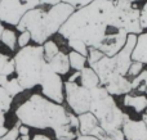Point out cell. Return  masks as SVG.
Returning a JSON list of instances; mask_svg holds the SVG:
<instances>
[{
  "label": "cell",
  "instance_id": "cell-18",
  "mask_svg": "<svg viewBox=\"0 0 147 140\" xmlns=\"http://www.w3.org/2000/svg\"><path fill=\"white\" fill-rule=\"evenodd\" d=\"M79 84L81 86L86 87V89L92 90L94 87L99 86L101 85V81H99L98 75L94 72V69L92 67L86 66L85 68H83L80 71V77H79Z\"/></svg>",
  "mask_w": 147,
  "mask_h": 140
},
{
  "label": "cell",
  "instance_id": "cell-1",
  "mask_svg": "<svg viewBox=\"0 0 147 140\" xmlns=\"http://www.w3.org/2000/svg\"><path fill=\"white\" fill-rule=\"evenodd\" d=\"M115 1L94 0L75 12L59 28L58 35L65 40L78 39L89 48H98L107 33L115 28L114 22Z\"/></svg>",
  "mask_w": 147,
  "mask_h": 140
},
{
  "label": "cell",
  "instance_id": "cell-3",
  "mask_svg": "<svg viewBox=\"0 0 147 140\" xmlns=\"http://www.w3.org/2000/svg\"><path fill=\"white\" fill-rule=\"evenodd\" d=\"M74 12L75 8L63 1L51 7H38L28 10L21 18L16 30H18V32L28 31L31 40L36 45H43L53 35L58 33L62 25Z\"/></svg>",
  "mask_w": 147,
  "mask_h": 140
},
{
  "label": "cell",
  "instance_id": "cell-23",
  "mask_svg": "<svg viewBox=\"0 0 147 140\" xmlns=\"http://www.w3.org/2000/svg\"><path fill=\"white\" fill-rule=\"evenodd\" d=\"M43 50H44V58H45V61L48 62V61H51L61 49H59L58 44H57L56 41L49 39V40H47L45 43L43 44Z\"/></svg>",
  "mask_w": 147,
  "mask_h": 140
},
{
  "label": "cell",
  "instance_id": "cell-8",
  "mask_svg": "<svg viewBox=\"0 0 147 140\" xmlns=\"http://www.w3.org/2000/svg\"><path fill=\"white\" fill-rule=\"evenodd\" d=\"M65 102L74 115L89 112L92 103V91L81 86L79 82L65 81Z\"/></svg>",
  "mask_w": 147,
  "mask_h": 140
},
{
  "label": "cell",
  "instance_id": "cell-9",
  "mask_svg": "<svg viewBox=\"0 0 147 140\" xmlns=\"http://www.w3.org/2000/svg\"><path fill=\"white\" fill-rule=\"evenodd\" d=\"M41 95L58 104L65 102V81L61 75L54 72L48 63L44 64L40 80Z\"/></svg>",
  "mask_w": 147,
  "mask_h": 140
},
{
  "label": "cell",
  "instance_id": "cell-25",
  "mask_svg": "<svg viewBox=\"0 0 147 140\" xmlns=\"http://www.w3.org/2000/svg\"><path fill=\"white\" fill-rule=\"evenodd\" d=\"M67 41V46L70 48V50H74L76 53H80L83 55H88V50L89 46L86 45L84 41L78 40V39H71V40H66Z\"/></svg>",
  "mask_w": 147,
  "mask_h": 140
},
{
  "label": "cell",
  "instance_id": "cell-34",
  "mask_svg": "<svg viewBox=\"0 0 147 140\" xmlns=\"http://www.w3.org/2000/svg\"><path fill=\"white\" fill-rule=\"evenodd\" d=\"M9 59H10V58L7 55V54H3V53H0V75H1L3 68H4L5 63H7V62L9 61Z\"/></svg>",
  "mask_w": 147,
  "mask_h": 140
},
{
  "label": "cell",
  "instance_id": "cell-33",
  "mask_svg": "<svg viewBox=\"0 0 147 140\" xmlns=\"http://www.w3.org/2000/svg\"><path fill=\"white\" fill-rule=\"evenodd\" d=\"M18 133L21 135H30V127L26 125H22V123H18Z\"/></svg>",
  "mask_w": 147,
  "mask_h": 140
},
{
  "label": "cell",
  "instance_id": "cell-2",
  "mask_svg": "<svg viewBox=\"0 0 147 140\" xmlns=\"http://www.w3.org/2000/svg\"><path fill=\"white\" fill-rule=\"evenodd\" d=\"M14 113L22 125L36 130H53V133L66 125L72 116L63 104L52 102L41 94H32L16 108Z\"/></svg>",
  "mask_w": 147,
  "mask_h": 140
},
{
  "label": "cell",
  "instance_id": "cell-37",
  "mask_svg": "<svg viewBox=\"0 0 147 140\" xmlns=\"http://www.w3.org/2000/svg\"><path fill=\"white\" fill-rule=\"evenodd\" d=\"M8 76H5V75H0V86L1 87H4L5 85H7V82H8Z\"/></svg>",
  "mask_w": 147,
  "mask_h": 140
},
{
  "label": "cell",
  "instance_id": "cell-36",
  "mask_svg": "<svg viewBox=\"0 0 147 140\" xmlns=\"http://www.w3.org/2000/svg\"><path fill=\"white\" fill-rule=\"evenodd\" d=\"M75 140H99V139L93 135H79Z\"/></svg>",
  "mask_w": 147,
  "mask_h": 140
},
{
  "label": "cell",
  "instance_id": "cell-44",
  "mask_svg": "<svg viewBox=\"0 0 147 140\" xmlns=\"http://www.w3.org/2000/svg\"><path fill=\"white\" fill-rule=\"evenodd\" d=\"M0 1H1V0H0Z\"/></svg>",
  "mask_w": 147,
  "mask_h": 140
},
{
  "label": "cell",
  "instance_id": "cell-38",
  "mask_svg": "<svg viewBox=\"0 0 147 140\" xmlns=\"http://www.w3.org/2000/svg\"><path fill=\"white\" fill-rule=\"evenodd\" d=\"M7 133H8V129L5 127V125H0V138H3Z\"/></svg>",
  "mask_w": 147,
  "mask_h": 140
},
{
  "label": "cell",
  "instance_id": "cell-40",
  "mask_svg": "<svg viewBox=\"0 0 147 140\" xmlns=\"http://www.w3.org/2000/svg\"><path fill=\"white\" fill-rule=\"evenodd\" d=\"M142 120L145 121V123H146V126H147V109L142 113Z\"/></svg>",
  "mask_w": 147,
  "mask_h": 140
},
{
  "label": "cell",
  "instance_id": "cell-13",
  "mask_svg": "<svg viewBox=\"0 0 147 140\" xmlns=\"http://www.w3.org/2000/svg\"><path fill=\"white\" fill-rule=\"evenodd\" d=\"M123 105L125 108H130L136 115H142L147 109V95L129 93L123 95Z\"/></svg>",
  "mask_w": 147,
  "mask_h": 140
},
{
  "label": "cell",
  "instance_id": "cell-16",
  "mask_svg": "<svg viewBox=\"0 0 147 140\" xmlns=\"http://www.w3.org/2000/svg\"><path fill=\"white\" fill-rule=\"evenodd\" d=\"M132 59L141 62L147 67V31H143L140 35H137V41L133 49Z\"/></svg>",
  "mask_w": 147,
  "mask_h": 140
},
{
  "label": "cell",
  "instance_id": "cell-15",
  "mask_svg": "<svg viewBox=\"0 0 147 140\" xmlns=\"http://www.w3.org/2000/svg\"><path fill=\"white\" fill-rule=\"evenodd\" d=\"M47 63L52 67L54 72H57L61 76H66V75L70 73L71 71V67H70V62H69V55L67 53L59 50L51 61H48Z\"/></svg>",
  "mask_w": 147,
  "mask_h": 140
},
{
  "label": "cell",
  "instance_id": "cell-35",
  "mask_svg": "<svg viewBox=\"0 0 147 140\" xmlns=\"http://www.w3.org/2000/svg\"><path fill=\"white\" fill-rule=\"evenodd\" d=\"M31 140H52V139L48 135H45V134H35L31 138Z\"/></svg>",
  "mask_w": 147,
  "mask_h": 140
},
{
  "label": "cell",
  "instance_id": "cell-42",
  "mask_svg": "<svg viewBox=\"0 0 147 140\" xmlns=\"http://www.w3.org/2000/svg\"><path fill=\"white\" fill-rule=\"evenodd\" d=\"M4 25H3V22L0 21V37H1V33H3V31H4Z\"/></svg>",
  "mask_w": 147,
  "mask_h": 140
},
{
  "label": "cell",
  "instance_id": "cell-4",
  "mask_svg": "<svg viewBox=\"0 0 147 140\" xmlns=\"http://www.w3.org/2000/svg\"><path fill=\"white\" fill-rule=\"evenodd\" d=\"M17 80L25 90H31L40 85L43 67L47 63L43 45H27L16 53L14 58Z\"/></svg>",
  "mask_w": 147,
  "mask_h": 140
},
{
  "label": "cell",
  "instance_id": "cell-39",
  "mask_svg": "<svg viewBox=\"0 0 147 140\" xmlns=\"http://www.w3.org/2000/svg\"><path fill=\"white\" fill-rule=\"evenodd\" d=\"M5 123V113L0 109V125H4Z\"/></svg>",
  "mask_w": 147,
  "mask_h": 140
},
{
  "label": "cell",
  "instance_id": "cell-45",
  "mask_svg": "<svg viewBox=\"0 0 147 140\" xmlns=\"http://www.w3.org/2000/svg\"><path fill=\"white\" fill-rule=\"evenodd\" d=\"M18 140H20V139H18Z\"/></svg>",
  "mask_w": 147,
  "mask_h": 140
},
{
  "label": "cell",
  "instance_id": "cell-29",
  "mask_svg": "<svg viewBox=\"0 0 147 140\" xmlns=\"http://www.w3.org/2000/svg\"><path fill=\"white\" fill-rule=\"evenodd\" d=\"M30 41L32 40H31V35L28 31H22L20 32V36H17V46H20V49L30 45Z\"/></svg>",
  "mask_w": 147,
  "mask_h": 140
},
{
  "label": "cell",
  "instance_id": "cell-14",
  "mask_svg": "<svg viewBox=\"0 0 147 140\" xmlns=\"http://www.w3.org/2000/svg\"><path fill=\"white\" fill-rule=\"evenodd\" d=\"M79 135H80V133H79V120L78 116L74 115V113L66 125H63L57 131H54V136L57 140H75Z\"/></svg>",
  "mask_w": 147,
  "mask_h": 140
},
{
  "label": "cell",
  "instance_id": "cell-22",
  "mask_svg": "<svg viewBox=\"0 0 147 140\" xmlns=\"http://www.w3.org/2000/svg\"><path fill=\"white\" fill-rule=\"evenodd\" d=\"M0 41L9 50H16V48H17V35H16L14 30L4 28V31L1 33V37H0Z\"/></svg>",
  "mask_w": 147,
  "mask_h": 140
},
{
  "label": "cell",
  "instance_id": "cell-6",
  "mask_svg": "<svg viewBox=\"0 0 147 140\" xmlns=\"http://www.w3.org/2000/svg\"><path fill=\"white\" fill-rule=\"evenodd\" d=\"M61 0H1L0 21L9 26H17L21 18L31 9L38 7H51Z\"/></svg>",
  "mask_w": 147,
  "mask_h": 140
},
{
  "label": "cell",
  "instance_id": "cell-7",
  "mask_svg": "<svg viewBox=\"0 0 147 140\" xmlns=\"http://www.w3.org/2000/svg\"><path fill=\"white\" fill-rule=\"evenodd\" d=\"M141 7L138 3H132L128 0H115L114 22L115 28H123L128 33L140 35L143 32L140 22Z\"/></svg>",
  "mask_w": 147,
  "mask_h": 140
},
{
  "label": "cell",
  "instance_id": "cell-31",
  "mask_svg": "<svg viewBox=\"0 0 147 140\" xmlns=\"http://www.w3.org/2000/svg\"><path fill=\"white\" fill-rule=\"evenodd\" d=\"M20 138V133H18V125L13 126L10 130H8V133L5 134L3 138H0V140H18Z\"/></svg>",
  "mask_w": 147,
  "mask_h": 140
},
{
  "label": "cell",
  "instance_id": "cell-11",
  "mask_svg": "<svg viewBox=\"0 0 147 140\" xmlns=\"http://www.w3.org/2000/svg\"><path fill=\"white\" fill-rule=\"evenodd\" d=\"M101 85L112 97H123L125 94L132 93L130 80L127 76H123L117 72H112L103 80H101Z\"/></svg>",
  "mask_w": 147,
  "mask_h": 140
},
{
  "label": "cell",
  "instance_id": "cell-12",
  "mask_svg": "<svg viewBox=\"0 0 147 140\" xmlns=\"http://www.w3.org/2000/svg\"><path fill=\"white\" fill-rule=\"evenodd\" d=\"M121 131L125 140H147V126L142 118L134 120L128 116L123 123Z\"/></svg>",
  "mask_w": 147,
  "mask_h": 140
},
{
  "label": "cell",
  "instance_id": "cell-28",
  "mask_svg": "<svg viewBox=\"0 0 147 140\" xmlns=\"http://www.w3.org/2000/svg\"><path fill=\"white\" fill-rule=\"evenodd\" d=\"M102 57H105V54L102 53L101 50H98V49H96V48H89L88 55H86V59H88V66H93V64L97 63Z\"/></svg>",
  "mask_w": 147,
  "mask_h": 140
},
{
  "label": "cell",
  "instance_id": "cell-43",
  "mask_svg": "<svg viewBox=\"0 0 147 140\" xmlns=\"http://www.w3.org/2000/svg\"><path fill=\"white\" fill-rule=\"evenodd\" d=\"M145 94L147 95V87H146V90H145Z\"/></svg>",
  "mask_w": 147,
  "mask_h": 140
},
{
  "label": "cell",
  "instance_id": "cell-41",
  "mask_svg": "<svg viewBox=\"0 0 147 140\" xmlns=\"http://www.w3.org/2000/svg\"><path fill=\"white\" fill-rule=\"evenodd\" d=\"M18 139H20V140H31L30 139V135H21Z\"/></svg>",
  "mask_w": 147,
  "mask_h": 140
},
{
  "label": "cell",
  "instance_id": "cell-17",
  "mask_svg": "<svg viewBox=\"0 0 147 140\" xmlns=\"http://www.w3.org/2000/svg\"><path fill=\"white\" fill-rule=\"evenodd\" d=\"M79 120V133L80 135H90L92 131L98 126L96 116L92 112H85L78 116Z\"/></svg>",
  "mask_w": 147,
  "mask_h": 140
},
{
  "label": "cell",
  "instance_id": "cell-26",
  "mask_svg": "<svg viewBox=\"0 0 147 140\" xmlns=\"http://www.w3.org/2000/svg\"><path fill=\"white\" fill-rule=\"evenodd\" d=\"M12 102H13V98L8 94L4 87L0 86V109L4 113L9 112L10 107H12Z\"/></svg>",
  "mask_w": 147,
  "mask_h": 140
},
{
  "label": "cell",
  "instance_id": "cell-19",
  "mask_svg": "<svg viewBox=\"0 0 147 140\" xmlns=\"http://www.w3.org/2000/svg\"><path fill=\"white\" fill-rule=\"evenodd\" d=\"M90 135L96 136L99 140H125L124 134L121 130H114V131H105L101 126H97Z\"/></svg>",
  "mask_w": 147,
  "mask_h": 140
},
{
  "label": "cell",
  "instance_id": "cell-32",
  "mask_svg": "<svg viewBox=\"0 0 147 140\" xmlns=\"http://www.w3.org/2000/svg\"><path fill=\"white\" fill-rule=\"evenodd\" d=\"M16 72V66H14V61L13 59H9V61L5 63L4 68H3V72L1 75H5V76L9 77L10 75H13Z\"/></svg>",
  "mask_w": 147,
  "mask_h": 140
},
{
  "label": "cell",
  "instance_id": "cell-21",
  "mask_svg": "<svg viewBox=\"0 0 147 140\" xmlns=\"http://www.w3.org/2000/svg\"><path fill=\"white\" fill-rule=\"evenodd\" d=\"M130 85H132V93L145 94V90L147 87V68L143 69L134 79L130 80Z\"/></svg>",
  "mask_w": 147,
  "mask_h": 140
},
{
  "label": "cell",
  "instance_id": "cell-30",
  "mask_svg": "<svg viewBox=\"0 0 147 140\" xmlns=\"http://www.w3.org/2000/svg\"><path fill=\"white\" fill-rule=\"evenodd\" d=\"M140 22H141V27H142V30L147 31V0L143 3L142 7H141Z\"/></svg>",
  "mask_w": 147,
  "mask_h": 140
},
{
  "label": "cell",
  "instance_id": "cell-27",
  "mask_svg": "<svg viewBox=\"0 0 147 140\" xmlns=\"http://www.w3.org/2000/svg\"><path fill=\"white\" fill-rule=\"evenodd\" d=\"M145 68H146V66H145L143 63H141V62H137V61H133L132 63H130L129 68H128L127 77H128L129 80L134 79V77L138 76V75H140Z\"/></svg>",
  "mask_w": 147,
  "mask_h": 140
},
{
  "label": "cell",
  "instance_id": "cell-20",
  "mask_svg": "<svg viewBox=\"0 0 147 140\" xmlns=\"http://www.w3.org/2000/svg\"><path fill=\"white\" fill-rule=\"evenodd\" d=\"M69 55V62H70V67L74 71H81L83 68H85L88 66V59L85 55L80 53H76L74 50H70L67 53Z\"/></svg>",
  "mask_w": 147,
  "mask_h": 140
},
{
  "label": "cell",
  "instance_id": "cell-5",
  "mask_svg": "<svg viewBox=\"0 0 147 140\" xmlns=\"http://www.w3.org/2000/svg\"><path fill=\"white\" fill-rule=\"evenodd\" d=\"M92 91V103L89 112L96 116L98 125L105 131L121 130L123 123L129 115L117 105L115 97L107 93L102 85L94 87Z\"/></svg>",
  "mask_w": 147,
  "mask_h": 140
},
{
  "label": "cell",
  "instance_id": "cell-10",
  "mask_svg": "<svg viewBox=\"0 0 147 140\" xmlns=\"http://www.w3.org/2000/svg\"><path fill=\"white\" fill-rule=\"evenodd\" d=\"M129 33L123 28H112L107 36L103 39L101 44L98 45V50H101L105 55L107 57H114L123 48H124Z\"/></svg>",
  "mask_w": 147,
  "mask_h": 140
},
{
  "label": "cell",
  "instance_id": "cell-24",
  "mask_svg": "<svg viewBox=\"0 0 147 140\" xmlns=\"http://www.w3.org/2000/svg\"><path fill=\"white\" fill-rule=\"evenodd\" d=\"M4 89L7 90V93H8V94H9L12 98L17 97L18 94H21V93L25 91V89H23L22 85L20 84V81L17 80V77H16V79L8 80V82H7V85L4 86Z\"/></svg>",
  "mask_w": 147,
  "mask_h": 140
}]
</instances>
